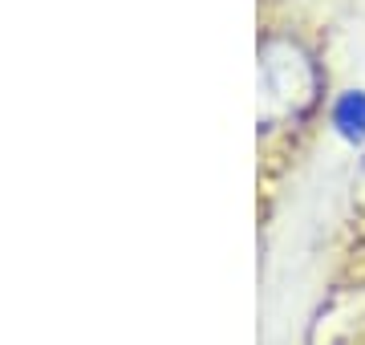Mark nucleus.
I'll list each match as a JSON object with an SVG mask.
<instances>
[{
    "label": "nucleus",
    "instance_id": "f257e3e1",
    "mask_svg": "<svg viewBox=\"0 0 365 345\" xmlns=\"http://www.w3.org/2000/svg\"><path fill=\"white\" fill-rule=\"evenodd\" d=\"M260 90H264V126L304 118L321 93V69L297 41L268 37L260 49Z\"/></svg>",
    "mask_w": 365,
    "mask_h": 345
},
{
    "label": "nucleus",
    "instance_id": "f03ea898",
    "mask_svg": "<svg viewBox=\"0 0 365 345\" xmlns=\"http://www.w3.org/2000/svg\"><path fill=\"white\" fill-rule=\"evenodd\" d=\"M329 122H333V130L345 138V143H365V90H345L333 102L329 110Z\"/></svg>",
    "mask_w": 365,
    "mask_h": 345
}]
</instances>
